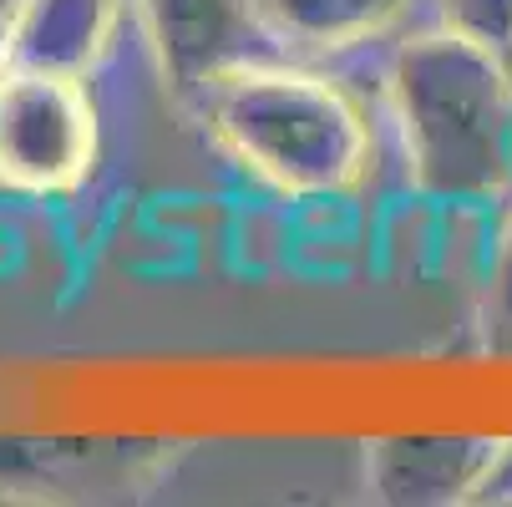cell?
I'll use <instances>...</instances> for the list:
<instances>
[{
    "mask_svg": "<svg viewBox=\"0 0 512 507\" xmlns=\"http://www.w3.org/2000/svg\"><path fill=\"white\" fill-rule=\"evenodd\" d=\"M193 107L218 148L284 198H345L376 168L371 112L320 61H244Z\"/></svg>",
    "mask_w": 512,
    "mask_h": 507,
    "instance_id": "1",
    "label": "cell"
},
{
    "mask_svg": "<svg viewBox=\"0 0 512 507\" xmlns=\"http://www.w3.org/2000/svg\"><path fill=\"white\" fill-rule=\"evenodd\" d=\"M386 107L411 183L442 203H487L512 188V66L426 26L386 61Z\"/></svg>",
    "mask_w": 512,
    "mask_h": 507,
    "instance_id": "2",
    "label": "cell"
},
{
    "mask_svg": "<svg viewBox=\"0 0 512 507\" xmlns=\"http://www.w3.org/2000/svg\"><path fill=\"white\" fill-rule=\"evenodd\" d=\"M97 102L87 77L11 61L0 71V183L51 198L87 183L97 163Z\"/></svg>",
    "mask_w": 512,
    "mask_h": 507,
    "instance_id": "3",
    "label": "cell"
},
{
    "mask_svg": "<svg viewBox=\"0 0 512 507\" xmlns=\"http://www.w3.org/2000/svg\"><path fill=\"white\" fill-rule=\"evenodd\" d=\"M137 11L178 102H198L244 61L279 56L259 21V0H137Z\"/></svg>",
    "mask_w": 512,
    "mask_h": 507,
    "instance_id": "4",
    "label": "cell"
},
{
    "mask_svg": "<svg viewBox=\"0 0 512 507\" xmlns=\"http://www.w3.org/2000/svg\"><path fill=\"white\" fill-rule=\"evenodd\" d=\"M502 437H376L365 447V487L396 507L477 502Z\"/></svg>",
    "mask_w": 512,
    "mask_h": 507,
    "instance_id": "5",
    "label": "cell"
},
{
    "mask_svg": "<svg viewBox=\"0 0 512 507\" xmlns=\"http://www.w3.org/2000/svg\"><path fill=\"white\" fill-rule=\"evenodd\" d=\"M431 0H259V21L279 56L330 61L386 36H406V26Z\"/></svg>",
    "mask_w": 512,
    "mask_h": 507,
    "instance_id": "6",
    "label": "cell"
},
{
    "mask_svg": "<svg viewBox=\"0 0 512 507\" xmlns=\"http://www.w3.org/2000/svg\"><path fill=\"white\" fill-rule=\"evenodd\" d=\"M117 16L122 0H31L16 61L87 77V66L107 51L117 31Z\"/></svg>",
    "mask_w": 512,
    "mask_h": 507,
    "instance_id": "7",
    "label": "cell"
},
{
    "mask_svg": "<svg viewBox=\"0 0 512 507\" xmlns=\"http://www.w3.org/2000/svg\"><path fill=\"white\" fill-rule=\"evenodd\" d=\"M431 11L436 26L457 31L462 41L512 66V0H431Z\"/></svg>",
    "mask_w": 512,
    "mask_h": 507,
    "instance_id": "8",
    "label": "cell"
},
{
    "mask_svg": "<svg viewBox=\"0 0 512 507\" xmlns=\"http://www.w3.org/2000/svg\"><path fill=\"white\" fill-rule=\"evenodd\" d=\"M482 335L487 350L512 355V219L497 234L492 269H487V305H482Z\"/></svg>",
    "mask_w": 512,
    "mask_h": 507,
    "instance_id": "9",
    "label": "cell"
},
{
    "mask_svg": "<svg viewBox=\"0 0 512 507\" xmlns=\"http://www.w3.org/2000/svg\"><path fill=\"white\" fill-rule=\"evenodd\" d=\"M477 502H497V507H512V442H497V457L477 487Z\"/></svg>",
    "mask_w": 512,
    "mask_h": 507,
    "instance_id": "10",
    "label": "cell"
},
{
    "mask_svg": "<svg viewBox=\"0 0 512 507\" xmlns=\"http://www.w3.org/2000/svg\"><path fill=\"white\" fill-rule=\"evenodd\" d=\"M26 11H31V0H0V71H6V66L16 61V46H21Z\"/></svg>",
    "mask_w": 512,
    "mask_h": 507,
    "instance_id": "11",
    "label": "cell"
}]
</instances>
